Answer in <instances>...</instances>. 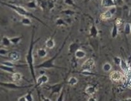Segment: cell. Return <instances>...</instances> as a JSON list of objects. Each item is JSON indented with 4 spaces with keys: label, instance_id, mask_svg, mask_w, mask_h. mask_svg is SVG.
Masks as SVG:
<instances>
[{
    "label": "cell",
    "instance_id": "cell-1",
    "mask_svg": "<svg viewBox=\"0 0 131 101\" xmlns=\"http://www.w3.org/2000/svg\"><path fill=\"white\" fill-rule=\"evenodd\" d=\"M39 39H38L36 41H34V31H33V34H32V38H31V42L29 45V48L28 53L26 56H25V60L27 62L28 67L29 68V70L31 72L32 77L33 80H34L35 83H36L37 78L36 77V72H35V66H34V56H33V47L35 43H36Z\"/></svg>",
    "mask_w": 131,
    "mask_h": 101
},
{
    "label": "cell",
    "instance_id": "cell-2",
    "mask_svg": "<svg viewBox=\"0 0 131 101\" xmlns=\"http://www.w3.org/2000/svg\"><path fill=\"white\" fill-rule=\"evenodd\" d=\"M2 5H4L5 6H7V7L12 9V10H14L15 12H16L19 15H22V17H31V18H33L34 19H36L37 21L40 22L41 23H43V25L46 26V24H45L43 22L39 19V18H37L34 15H33L32 13H30L29 12H28V10H26L24 7H22V6H20V5H12V4H9V3H5V2H2Z\"/></svg>",
    "mask_w": 131,
    "mask_h": 101
},
{
    "label": "cell",
    "instance_id": "cell-3",
    "mask_svg": "<svg viewBox=\"0 0 131 101\" xmlns=\"http://www.w3.org/2000/svg\"><path fill=\"white\" fill-rule=\"evenodd\" d=\"M61 49L62 48L60 49V50L59 51L58 53H56V54L53 56V57H51L50 59H46V61H44L42 63H40L39 65H38V66H36L35 67V68L36 69H53V68H59V69H63L62 67H56L55 64H54V61L56 60V59L57 56H59V52L61 51Z\"/></svg>",
    "mask_w": 131,
    "mask_h": 101
},
{
    "label": "cell",
    "instance_id": "cell-4",
    "mask_svg": "<svg viewBox=\"0 0 131 101\" xmlns=\"http://www.w3.org/2000/svg\"><path fill=\"white\" fill-rule=\"evenodd\" d=\"M0 86L10 90H16L20 89H25V88H30L33 87V85L30 84V85H26V86H22V85H19L17 83H12V82H1V83H0Z\"/></svg>",
    "mask_w": 131,
    "mask_h": 101
},
{
    "label": "cell",
    "instance_id": "cell-5",
    "mask_svg": "<svg viewBox=\"0 0 131 101\" xmlns=\"http://www.w3.org/2000/svg\"><path fill=\"white\" fill-rule=\"evenodd\" d=\"M95 60L92 58H89L86 60L81 66L82 71L83 70H88L92 71V69L95 67Z\"/></svg>",
    "mask_w": 131,
    "mask_h": 101
},
{
    "label": "cell",
    "instance_id": "cell-6",
    "mask_svg": "<svg viewBox=\"0 0 131 101\" xmlns=\"http://www.w3.org/2000/svg\"><path fill=\"white\" fill-rule=\"evenodd\" d=\"M63 85H64V83H63V82H62V83L53 84V85H52V86L48 87V88H49L48 90H51V95H54V94H59L63 90Z\"/></svg>",
    "mask_w": 131,
    "mask_h": 101
},
{
    "label": "cell",
    "instance_id": "cell-7",
    "mask_svg": "<svg viewBox=\"0 0 131 101\" xmlns=\"http://www.w3.org/2000/svg\"><path fill=\"white\" fill-rule=\"evenodd\" d=\"M123 75L120 71H113L110 74V79L113 82H119L123 79Z\"/></svg>",
    "mask_w": 131,
    "mask_h": 101
},
{
    "label": "cell",
    "instance_id": "cell-8",
    "mask_svg": "<svg viewBox=\"0 0 131 101\" xmlns=\"http://www.w3.org/2000/svg\"><path fill=\"white\" fill-rule=\"evenodd\" d=\"M8 58L13 62H17V61H19L21 59V55L19 53L15 52V51L10 52L8 54Z\"/></svg>",
    "mask_w": 131,
    "mask_h": 101
},
{
    "label": "cell",
    "instance_id": "cell-9",
    "mask_svg": "<svg viewBox=\"0 0 131 101\" xmlns=\"http://www.w3.org/2000/svg\"><path fill=\"white\" fill-rule=\"evenodd\" d=\"M115 5L116 3L113 0H101V5L104 8H113Z\"/></svg>",
    "mask_w": 131,
    "mask_h": 101
},
{
    "label": "cell",
    "instance_id": "cell-10",
    "mask_svg": "<svg viewBox=\"0 0 131 101\" xmlns=\"http://www.w3.org/2000/svg\"><path fill=\"white\" fill-rule=\"evenodd\" d=\"M79 49V45L76 43H72L69 46V52L70 54H75V53Z\"/></svg>",
    "mask_w": 131,
    "mask_h": 101
},
{
    "label": "cell",
    "instance_id": "cell-11",
    "mask_svg": "<svg viewBox=\"0 0 131 101\" xmlns=\"http://www.w3.org/2000/svg\"><path fill=\"white\" fill-rule=\"evenodd\" d=\"M113 13L110 10H107V11H105L104 12H103L101 15H100V19L102 20H108V19H110L113 17Z\"/></svg>",
    "mask_w": 131,
    "mask_h": 101
},
{
    "label": "cell",
    "instance_id": "cell-12",
    "mask_svg": "<svg viewBox=\"0 0 131 101\" xmlns=\"http://www.w3.org/2000/svg\"><path fill=\"white\" fill-rule=\"evenodd\" d=\"M96 92H97V88H96L94 86H92V85L87 87H86V89H85L86 94H87V95H89V96L94 95V94L96 93Z\"/></svg>",
    "mask_w": 131,
    "mask_h": 101
},
{
    "label": "cell",
    "instance_id": "cell-13",
    "mask_svg": "<svg viewBox=\"0 0 131 101\" xmlns=\"http://www.w3.org/2000/svg\"><path fill=\"white\" fill-rule=\"evenodd\" d=\"M98 33L99 32H98L97 26H95L94 23H92V26L90 27V29H89V36L92 38H96V37H97Z\"/></svg>",
    "mask_w": 131,
    "mask_h": 101
},
{
    "label": "cell",
    "instance_id": "cell-14",
    "mask_svg": "<svg viewBox=\"0 0 131 101\" xmlns=\"http://www.w3.org/2000/svg\"><path fill=\"white\" fill-rule=\"evenodd\" d=\"M12 80L15 83H19V82H20L22 80V75L20 72H15L12 74Z\"/></svg>",
    "mask_w": 131,
    "mask_h": 101
},
{
    "label": "cell",
    "instance_id": "cell-15",
    "mask_svg": "<svg viewBox=\"0 0 131 101\" xmlns=\"http://www.w3.org/2000/svg\"><path fill=\"white\" fill-rule=\"evenodd\" d=\"M86 55H87V53H86V52L84 51V50H82L81 49H79L77 51H76L75 53V57L76 59H83L86 57Z\"/></svg>",
    "mask_w": 131,
    "mask_h": 101
},
{
    "label": "cell",
    "instance_id": "cell-16",
    "mask_svg": "<svg viewBox=\"0 0 131 101\" xmlns=\"http://www.w3.org/2000/svg\"><path fill=\"white\" fill-rule=\"evenodd\" d=\"M1 45L3 47H8L9 46H11L12 43H11L10 38H9L7 36H3L1 40Z\"/></svg>",
    "mask_w": 131,
    "mask_h": 101
},
{
    "label": "cell",
    "instance_id": "cell-17",
    "mask_svg": "<svg viewBox=\"0 0 131 101\" xmlns=\"http://www.w3.org/2000/svg\"><path fill=\"white\" fill-rule=\"evenodd\" d=\"M56 46V43L53 38H49L46 41V46L48 49H53Z\"/></svg>",
    "mask_w": 131,
    "mask_h": 101
},
{
    "label": "cell",
    "instance_id": "cell-18",
    "mask_svg": "<svg viewBox=\"0 0 131 101\" xmlns=\"http://www.w3.org/2000/svg\"><path fill=\"white\" fill-rule=\"evenodd\" d=\"M2 70L5 71V72H9V73H14L15 72V69L14 67H7V66H4V65H1V67H0Z\"/></svg>",
    "mask_w": 131,
    "mask_h": 101
},
{
    "label": "cell",
    "instance_id": "cell-19",
    "mask_svg": "<svg viewBox=\"0 0 131 101\" xmlns=\"http://www.w3.org/2000/svg\"><path fill=\"white\" fill-rule=\"evenodd\" d=\"M37 55L39 56L40 58H45L47 56V51L46 49L44 48H40L37 50Z\"/></svg>",
    "mask_w": 131,
    "mask_h": 101
},
{
    "label": "cell",
    "instance_id": "cell-20",
    "mask_svg": "<svg viewBox=\"0 0 131 101\" xmlns=\"http://www.w3.org/2000/svg\"><path fill=\"white\" fill-rule=\"evenodd\" d=\"M120 68L124 72H128L129 71V67H128V64L126 63V61H124L123 59H122V61H121V63H120Z\"/></svg>",
    "mask_w": 131,
    "mask_h": 101
},
{
    "label": "cell",
    "instance_id": "cell-21",
    "mask_svg": "<svg viewBox=\"0 0 131 101\" xmlns=\"http://www.w3.org/2000/svg\"><path fill=\"white\" fill-rule=\"evenodd\" d=\"M26 6L29 9H36V7L38 6V2L36 0H31V1H29L26 4Z\"/></svg>",
    "mask_w": 131,
    "mask_h": 101
},
{
    "label": "cell",
    "instance_id": "cell-22",
    "mask_svg": "<svg viewBox=\"0 0 131 101\" xmlns=\"http://www.w3.org/2000/svg\"><path fill=\"white\" fill-rule=\"evenodd\" d=\"M78 83V79L75 77H71L69 78L68 81H67V83H68L69 86H75Z\"/></svg>",
    "mask_w": 131,
    "mask_h": 101
},
{
    "label": "cell",
    "instance_id": "cell-23",
    "mask_svg": "<svg viewBox=\"0 0 131 101\" xmlns=\"http://www.w3.org/2000/svg\"><path fill=\"white\" fill-rule=\"evenodd\" d=\"M21 23L24 26H31L32 25V20L29 17H22L21 19Z\"/></svg>",
    "mask_w": 131,
    "mask_h": 101
},
{
    "label": "cell",
    "instance_id": "cell-24",
    "mask_svg": "<svg viewBox=\"0 0 131 101\" xmlns=\"http://www.w3.org/2000/svg\"><path fill=\"white\" fill-rule=\"evenodd\" d=\"M56 25L58 26H66V22L62 18H58L56 20Z\"/></svg>",
    "mask_w": 131,
    "mask_h": 101
},
{
    "label": "cell",
    "instance_id": "cell-25",
    "mask_svg": "<svg viewBox=\"0 0 131 101\" xmlns=\"http://www.w3.org/2000/svg\"><path fill=\"white\" fill-rule=\"evenodd\" d=\"M22 36H15V37H12L10 38L11 39V43L12 45H17V44L19 43V42L22 40Z\"/></svg>",
    "mask_w": 131,
    "mask_h": 101
},
{
    "label": "cell",
    "instance_id": "cell-26",
    "mask_svg": "<svg viewBox=\"0 0 131 101\" xmlns=\"http://www.w3.org/2000/svg\"><path fill=\"white\" fill-rule=\"evenodd\" d=\"M102 68H103V70L104 72H108L112 69V65L110 63H105L103 65V67Z\"/></svg>",
    "mask_w": 131,
    "mask_h": 101
},
{
    "label": "cell",
    "instance_id": "cell-27",
    "mask_svg": "<svg viewBox=\"0 0 131 101\" xmlns=\"http://www.w3.org/2000/svg\"><path fill=\"white\" fill-rule=\"evenodd\" d=\"M118 36V27L115 25V26H113V29H112V31H111V36L112 38H113V39H115V38H116Z\"/></svg>",
    "mask_w": 131,
    "mask_h": 101
},
{
    "label": "cell",
    "instance_id": "cell-28",
    "mask_svg": "<svg viewBox=\"0 0 131 101\" xmlns=\"http://www.w3.org/2000/svg\"><path fill=\"white\" fill-rule=\"evenodd\" d=\"M61 13H63V14L66 15H74L76 13V12L73 11V10H71V9H66V10L62 11Z\"/></svg>",
    "mask_w": 131,
    "mask_h": 101
},
{
    "label": "cell",
    "instance_id": "cell-29",
    "mask_svg": "<svg viewBox=\"0 0 131 101\" xmlns=\"http://www.w3.org/2000/svg\"><path fill=\"white\" fill-rule=\"evenodd\" d=\"M124 31L126 35H129L131 33V25L130 23H126L124 27Z\"/></svg>",
    "mask_w": 131,
    "mask_h": 101
},
{
    "label": "cell",
    "instance_id": "cell-30",
    "mask_svg": "<svg viewBox=\"0 0 131 101\" xmlns=\"http://www.w3.org/2000/svg\"><path fill=\"white\" fill-rule=\"evenodd\" d=\"M43 83V81L42 80V78H41V77H39L37 78V80H36V86H35V88H37L39 87L40 86H42Z\"/></svg>",
    "mask_w": 131,
    "mask_h": 101
},
{
    "label": "cell",
    "instance_id": "cell-31",
    "mask_svg": "<svg viewBox=\"0 0 131 101\" xmlns=\"http://www.w3.org/2000/svg\"><path fill=\"white\" fill-rule=\"evenodd\" d=\"M25 98H26L27 101H34V97L32 94V92H29L25 94Z\"/></svg>",
    "mask_w": 131,
    "mask_h": 101
},
{
    "label": "cell",
    "instance_id": "cell-32",
    "mask_svg": "<svg viewBox=\"0 0 131 101\" xmlns=\"http://www.w3.org/2000/svg\"><path fill=\"white\" fill-rule=\"evenodd\" d=\"M121 61H122V59H121L120 57H119V56H115V57H113V62L116 65L120 66Z\"/></svg>",
    "mask_w": 131,
    "mask_h": 101
},
{
    "label": "cell",
    "instance_id": "cell-33",
    "mask_svg": "<svg viewBox=\"0 0 131 101\" xmlns=\"http://www.w3.org/2000/svg\"><path fill=\"white\" fill-rule=\"evenodd\" d=\"M80 73L85 76H92V75H96V73H93L92 71H88V70H83L81 71Z\"/></svg>",
    "mask_w": 131,
    "mask_h": 101
},
{
    "label": "cell",
    "instance_id": "cell-34",
    "mask_svg": "<svg viewBox=\"0 0 131 101\" xmlns=\"http://www.w3.org/2000/svg\"><path fill=\"white\" fill-rule=\"evenodd\" d=\"M40 77H41V78H42V80L43 81V83L44 84H46L48 82H49V77H48L47 75L43 74V75H41Z\"/></svg>",
    "mask_w": 131,
    "mask_h": 101
},
{
    "label": "cell",
    "instance_id": "cell-35",
    "mask_svg": "<svg viewBox=\"0 0 131 101\" xmlns=\"http://www.w3.org/2000/svg\"><path fill=\"white\" fill-rule=\"evenodd\" d=\"M9 54V51L7 49H5V48H2V47H1V49H0V55H1L2 56H5L6 54Z\"/></svg>",
    "mask_w": 131,
    "mask_h": 101
},
{
    "label": "cell",
    "instance_id": "cell-36",
    "mask_svg": "<svg viewBox=\"0 0 131 101\" xmlns=\"http://www.w3.org/2000/svg\"><path fill=\"white\" fill-rule=\"evenodd\" d=\"M64 100V90H62V92L59 94V96L57 98V101H63Z\"/></svg>",
    "mask_w": 131,
    "mask_h": 101
},
{
    "label": "cell",
    "instance_id": "cell-37",
    "mask_svg": "<svg viewBox=\"0 0 131 101\" xmlns=\"http://www.w3.org/2000/svg\"><path fill=\"white\" fill-rule=\"evenodd\" d=\"M123 23V20L121 19L120 18H116V21H115V25L118 27V26H120Z\"/></svg>",
    "mask_w": 131,
    "mask_h": 101
},
{
    "label": "cell",
    "instance_id": "cell-38",
    "mask_svg": "<svg viewBox=\"0 0 131 101\" xmlns=\"http://www.w3.org/2000/svg\"><path fill=\"white\" fill-rule=\"evenodd\" d=\"M64 2L66 4L69 5L70 6H74V7H76V5H75V2H73V0H64Z\"/></svg>",
    "mask_w": 131,
    "mask_h": 101
},
{
    "label": "cell",
    "instance_id": "cell-39",
    "mask_svg": "<svg viewBox=\"0 0 131 101\" xmlns=\"http://www.w3.org/2000/svg\"><path fill=\"white\" fill-rule=\"evenodd\" d=\"M87 101H97V99L96 98V97H94V96H89V98H88Z\"/></svg>",
    "mask_w": 131,
    "mask_h": 101
},
{
    "label": "cell",
    "instance_id": "cell-40",
    "mask_svg": "<svg viewBox=\"0 0 131 101\" xmlns=\"http://www.w3.org/2000/svg\"><path fill=\"white\" fill-rule=\"evenodd\" d=\"M18 101H27V100L25 98V96H22L20 97H19Z\"/></svg>",
    "mask_w": 131,
    "mask_h": 101
},
{
    "label": "cell",
    "instance_id": "cell-41",
    "mask_svg": "<svg viewBox=\"0 0 131 101\" xmlns=\"http://www.w3.org/2000/svg\"><path fill=\"white\" fill-rule=\"evenodd\" d=\"M42 100H43V101H51V100L49 98H48V97H46L44 96H42Z\"/></svg>",
    "mask_w": 131,
    "mask_h": 101
},
{
    "label": "cell",
    "instance_id": "cell-42",
    "mask_svg": "<svg viewBox=\"0 0 131 101\" xmlns=\"http://www.w3.org/2000/svg\"><path fill=\"white\" fill-rule=\"evenodd\" d=\"M124 101H131V98H128V99H126V100H125Z\"/></svg>",
    "mask_w": 131,
    "mask_h": 101
},
{
    "label": "cell",
    "instance_id": "cell-43",
    "mask_svg": "<svg viewBox=\"0 0 131 101\" xmlns=\"http://www.w3.org/2000/svg\"><path fill=\"white\" fill-rule=\"evenodd\" d=\"M113 2H114L115 3H116V1H117V0H113Z\"/></svg>",
    "mask_w": 131,
    "mask_h": 101
}]
</instances>
